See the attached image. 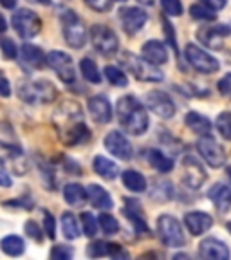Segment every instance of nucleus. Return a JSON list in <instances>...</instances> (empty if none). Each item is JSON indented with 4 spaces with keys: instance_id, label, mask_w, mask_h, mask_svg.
Returning a JSON list of instances; mask_svg holds the SVG:
<instances>
[{
    "instance_id": "obj_1",
    "label": "nucleus",
    "mask_w": 231,
    "mask_h": 260,
    "mask_svg": "<svg viewBox=\"0 0 231 260\" xmlns=\"http://www.w3.org/2000/svg\"><path fill=\"white\" fill-rule=\"evenodd\" d=\"M56 126L60 139L67 146H78L90 138L89 126L83 121V114L78 103L67 102L56 110Z\"/></svg>"
},
{
    "instance_id": "obj_2",
    "label": "nucleus",
    "mask_w": 231,
    "mask_h": 260,
    "mask_svg": "<svg viewBox=\"0 0 231 260\" xmlns=\"http://www.w3.org/2000/svg\"><path fill=\"white\" fill-rule=\"evenodd\" d=\"M116 116L119 125L132 136H143L150 125L145 105L134 96H123L119 100L116 105Z\"/></svg>"
},
{
    "instance_id": "obj_3",
    "label": "nucleus",
    "mask_w": 231,
    "mask_h": 260,
    "mask_svg": "<svg viewBox=\"0 0 231 260\" xmlns=\"http://www.w3.org/2000/svg\"><path fill=\"white\" fill-rule=\"evenodd\" d=\"M119 63L125 67L128 73H132V76L138 78L139 81H146V83H159L162 81L164 74L159 71V65H154L146 58H141L134 53L123 51L119 56Z\"/></svg>"
},
{
    "instance_id": "obj_4",
    "label": "nucleus",
    "mask_w": 231,
    "mask_h": 260,
    "mask_svg": "<svg viewBox=\"0 0 231 260\" xmlns=\"http://www.w3.org/2000/svg\"><path fill=\"white\" fill-rule=\"evenodd\" d=\"M18 98L25 103H51L56 100V87L49 80H24L18 83Z\"/></svg>"
},
{
    "instance_id": "obj_5",
    "label": "nucleus",
    "mask_w": 231,
    "mask_h": 260,
    "mask_svg": "<svg viewBox=\"0 0 231 260\" xmlns=\"http://www.w3.org/2000/svg\"><path fill=\"white\" fill-rule=\"evenodd\" d=\"M61 20V29H63V38L67 42V45H71L73 49H81L87 42V27L83 24L80 16L74 11H63L60 16Z\"/></svg>"
},
{
    "instance_id": "obj_6",
    "label": "nucleus",
    "mask_w": 231,
    "mask_h": 260,
    "mask_svg": "<svg viewBox=\"0 0 231 260\" xmlns=\"http://www.w3.org/2000/svg\"><path fill=\"white\" fill-rule=\"evenodd\" d=\"M157 235L161 242L168 248H183L184 246V232L183 226L175 217L161 215L157 220Z\"/></svg>"
},
{
    "instance_id": "obj_7",
    "label": "nucleus",
    "mask_w": 231,
    "mask_h": 260,
    "mask_svg": "<svg viewBox=\"0 0 231 260\" xmlns=\"http://www.w3.org/2000/svg\"><path fill=\"white\" fill-rule=\"evenodd\" d=\"M90 42L97 53L105 54V56H114L119 49L118 35L110 27L102 24H96L90 27Z\"/></svg>"
},
{
    "instance_id": "obj_8",
    "label": "nucleus",
    "mask_w": 231,
    "mask_h": 260,
    "mask_svg": "<svg viewBox=\"0 0 231 260\" xmlns=\"http://www.w3.org/2000/svg\"><path fill=\"white\" fill-rule=\"evenodd\" d=\"M0 167L15 175H25L27 172V159L20 146L9 145L0 141Z\"/></svg>"
},
{
    "instance_id": "obj_9",
    "label": "nucleus",
    "mask_w": 231,
    "mask_h": 260,
    "mask_svg": "<svg viewBox=\"0 0 231 260\" xmlns=\"http://www.w3.org/2000/svg\"><path fill=\"white\" fill-rule=\"evenodd\" d=\"M184 56H186V61L197 71V73L213 74V73H217L220 67L217 58H213L210 53H206V51L201 49L197 44H188L186 49H184Z\"/></svg>"
},
{
    "instance_id": "obj_10",
    "label": "nucleus",
    "mask_w": 231,
    "mask_h": 260,
    "mask_svg": "<svg viewBox=\"0 0 231 260\" xmlns=\"http://www.w3.org/2000/svg\"><path fill=\"white\" fill-rule=\"evenodd\" d=\"M11 24H13V29L18 32V37H20V38L37 37L38 32H40V29H42L40 16H38L35 11H31V9H27V8L18 9V11L13 15Z\"/></svg>"
},
{
    "instance_id": "obj_11",
    "label": "nucleus",
    "mask_w": 231,
    "mask_h": 260,
    "mask_svg": "<svg viewBox=\"0 0 231 260\" xmlns=\"http://www.w3.org/2000/svg\"><path fill=\"white\" fill-rule=\"evenodd\" d=\"M47 65L58 74L63 83H74L76 80V71H74L73 58L63 51H51L47 54Z\"/></svg>"
},
{
    "instance_id": "obj_12",
    "label": "nucleus",
    "mask_w": 231,
    "mask_h": 260,
    "mask_svg": "<svg viewBox=\"0 0 231 260\" xmlns=\"http://www.w3.org/2000/svg\"><path fill=\"white\" fill-rule=\"evenodd\" d=\"M145 105L162 119L174 118L175 114V105L172 102V98L162 90H150L145 94Z\"/></svg>"
},
{
    "instance_id": "obj_13",
    "label": "nucleus",
    "mask_w": 231,
    "mask_h": 260,
    "mask_svg": "<svg viewBox=\"0 0 231 260\" xmlns=\"http://www.w3.org/2000/svg\"><path fill=\"white\" fill-rule=\"evenodd\" d=\"M197 150H199L201 157L210 165L211 168H220L226 162V152L224 148L210 136H203L197 141Z\"/></svg>"
},
{
    "instance_id": "obj_14",
    "label": "nucleus",
    "mask_w": 231,
    "mask_h": 260,
    "mask_svg": "<svg viewBox=\"0 0 231 260\" xmlns=\"http://www.w3.org/2000/svg\"><path fill=\"white\" fill-rule=\"evenodd\" d=\"M146 20H148V15L145 13V9L141 8H123L119 9V22H121L123 29H125L128 35H136L145 27Z\"/></svg>"
},
{
    "instance_id": "obj_15",
    "label": "nucleus",
    "mask_w": 231,
    "mask_h": 260,
    "mask_svg": "<svg viewBox=\"0 0 231 260\" xmlns=\"http://www.w3.org/2000/svg\"><path fill=\"white\" fill-rule=\"evenodd\" d=\"M105 148L114 155V157L121 159V161H130V159H132V154H134L130 141L121 134V132H118V130H114V132L107 134Z\"/></svg>"
},
{
    "instance_id": "obj_16",
    "label": "nucleus",
    "mask_w": 231,
    "mask_h": 260,
    "mask_svg": "<svg viewBox=\"0 0 231 260\" xmlns=\"http://www.w3.org/2000/svg\"><path fill=\"white\" fill-rule=\"evenodd\" d=\"M231 35V27L226 24H219V25H210V27H203L201 31H197V38L203 45L210 49H220V42L222 38L229 37Z\"/></svg>"
},
{
    "instance_id": "obj_17",
    "label": "nucleus",
    "mask_w": 231,
    "mask_h": 260,
    "mask_svg": "<svg viewBox=\"0 0 231 260\" xmlns=\"http://www.w3.org/2000/svg\"><path fill=\"white\" fill-rule=\"evenodd\" d=\"M183 168H184V175H183V181L188 184L190 188L197 190L201 184L206 181V172H204L203 165H201L195 155L188 154L183 161Z\"/></svg>"
},
{
    "instance_id": "obj_18",
    "label": "nucleus",
    "mask_w": 231,
    "mask_h": 260,
    "mask_svg": "<svg viewBox=\"0 0 231 260\" xmlns=\"http://www.w3.org/2000/svg\"><path fill=\"white\" fill-rule=\"evenodd\" d=\"M87 109H89L90 118L96 123H100V125L112 121V105H110L107 96H102V94L92 96L89 100V103H87Z\"/></svg>"
},
{
    "instance_id": "obj_19",
    "label": "nucleus",
    "mask_w": 231,
    "mask_h": 260,
    "mask_svg": "<svg viewBox=\"0 0 231 260\" xmlns=\"http://www.w3.org/2000/svg\"><path fill=\"white\" fill-rule=\"evenodd\" d=\"M199 255L203 258H211V260H227L229 258V249L227 246L219 239L208 237V239L201 240L199 244Z\"/></svg>"
},
{
    "instance_id": "obj_20",
    "label": "nucleus",
    "mask_w": 231,
    "mask_h": 260,
    "mask_svg": "<svg viewBox=\"0 0 231 260\" xmlns=\"http://www.w3.org/2000/svg\"><path fill=\"white\" fill-rule=\"evenodd\" d=\"M87 255L92 258H100V256H110V258H128V253L119 246V244L112 242H103V240H94L87 248Z\"/></svg>"
},
{
    "instance_id": "obj_21",
    "label": "nucleus",
    "mask_w": 231,
    "mask_h": 260,
    "mask_svg": "<svg viewBox=\"0 0 231 260\" xmlns=\"http://www.w3.org/2000/svg\"><path fill=\"white\" fill-rule=\"evenodd\" d=\"M20 61L25 69H42L47 63V56L40 47L32 44H24L20 49Z\"/></svg>"
},
{
    "instance_id": "obj_22",
    "label": "nucleus",
    "mask_w": 231,
    "mask_h": 260,
    "mask_svg": "<svg viewBox=\"0 0 231 260\" xmlns=\"http://www.w3.org/2000/svg\"><path fill=\"white\" fill-rule=\"evenodd\" d=\"M211 224H213V219L204 211H190L184 215V226L188 228V232L193 237L206 233L211 228Z\"/></svg>"
},
{
    "instance_id": "obj_23",
    "label": "nucleus",
    "mask_w": 231,
    "mask_h": 260,
    "mask_svg": "<svg viewBox=\"0 0 231 260\" xmlns=\"http://www.w3.org/2000/svg\"><path fill=\"white\" fill-rule=\"evenodd\" d=\"M143 58L150 61L154 65H162L168 61V51L164 47V44L159 40H148L141 49Z\"/></svg>"
},
{
    "instance_id": "obj_24",
    "label": "nucleus",
    "mask_w": 231,
    "mask_h": 260,
    "mask_svg": "<svg viewBox=\"0 0 231 260\" xmlns=\"http://www.w3.org/2000/svg\"><path fill=\"white\" fill-rule=\"evenodd\" d=\"M208 197H210L211 203L215 204L217 210L222 211V213L231 208V188H227L226 184L222 183L213 184L210 188V191H208Z\"/></svg>"
},
{
    "instance_id": "obj_25",
    "label": "nucleus",
    "mask_w": 231,
    "mask_h": 260,
    "mask_svg": "<svg viewBox=\"0 0 231 260\" xmlns=\"http://www.w3.org/2000/svg\"><path fill=\"white\" fill-rule=\"evenodd\" d=\"M87 197H89L90 204L94 208H97V210H110L114 206L112 197L109 195V191L100 186V184H90L87 188Z\"/></svg>"
},
{
    "instance_id": "obj_26",
    "label": "nucleus",
    "mask_w": 231,
    "mask_h": 260,
    "mask_svg": "<svg viewBox=\"0 0 231 260\" xmlns=\"http://www.w3.org/2000/svg\"><path fill=\"white\" fill-rule=\"evenodd\" d=\"M125 203H126V210H125V213H126V219L128 220H132V224H134V228H136V232L139 233V235H148V226H146V222H145V219L141 217V206H139V203L138 201H130V199H125Z\"/></svg>"
},
{
    "instance_id": "obj_27",
    "label": "nucleus",
    "mask_w": 231,
    "mask_h": 260,
    "mask_svg": "<svg viewBox=\"0 0 231 260\" xmlns=\"http://www.w3.org/2000/svg\"><path fill=\"white\" fill-rule=\"evenodd\" d=\"M92 168L100 177L107 179V181H114L119 175V167L110 159L103 157V155H96L92 161Z\"/></svg>"
},
{
    "instance_id": "obj_28",
    "label": "nucleus",
    "mask_w": 231,
    "mask_h": 260,
    "mask_svg": "<svg viewBox=\"0 0 231 260\" xmlns=\"http://www.w3.org/2000/svg\"><path fill=\"white\" fill-rule=\"evenodd\" d=\"M146 161L150 162V167L155 168L157 172H162V174H168L170 170H174V159L168 157L164 152L157 150V148H150L146 150Z\"/></svg>"
},
{
    "instance_id": "obj_29",
    "label": "nucleus",
    "mask_w": 231,
    "mask_h": 260,
    "mask_svg": "<svg viewBox=\"0 0 231 260\" xmlns=\"http://www.w3.org/2000/svg\"><path fill=\"white\" fill-rule=\"evenodd\" d=\"M184 123H186V126L191 132H195V134H199V136H208L211 132L210 119H208L206 116H203V114L193 112V110L184 116Z\"/></svg>"
},
{
    "instance_id": "obj_30",
    "label": "nucleus",
    "mask_w": 231,
    "mask_h": 260,
    "mask_svg": "<svg viewBox=\"0 0 231 260\" xmlns=\"http://www.w3.org/2000/svg\"><path fill=\"white\" fill-rule=\"evenodd\" d=\"M63 199L71 204V206H81L87 201V190L78 183H69L63 188Z\"/></svg>"
},
{
    "instance_id": "obj_31",
    "label": "nucleus",
    "mask_w": 231,
    "mask_h": 260,
    "mask_svg": "<svg viewBox=\"0 0 231 260\" xmlns=\"http://www.w3.org/2000/svg\"><path fill=\"white\" fill-rule=\"evenodd\" d=\"M0 248L9 256H20L25 251V242L18 235H8L0 240Z\"/></svg>"
},
{
    "instance_id": "obj_32",
    "label": "nucleus",
    "mask_w": 231,
    "mask_h": 260,
    "mask_svg": "<svg viewBox=\"0 0 231 260\" xmlns=\"http://www.w3.org/2000/svg\"><path fill=\"white\" fill-rule=\"evenodd\" d=\"M121 179H123V184L130 191H134V193H141V191L146 190V179L138 170H125Z\"/></svg>"
},
{
    "instance_id": "obj_33",
    "label": "nucleus",
    "mask_w": 231,
    "mask_h": 260,
    "mask_svg": "<svg viewBox=\"0 0 231 260\" xmlns=\"http://www.w3.org/2000/svg\"><path fill=\"white\" fill-rule=\"evenodd\" d=\"M61 232H63L65 239L69 240H76L80 237V226H78L76 217L71 211H65L61 215Z\"/></svg>"
},
{
    "instance_id": "obj_34",
    "label": "nucleus",
    "mask_w": 231,
    "mask_h": 260,
    "mask_svg": "<svg viewBox=\"0 0 231 260\" xmlns=\"http://www.w3.org/2000/svg\"><path fill=\"white\" fill-rule=\"evenodd\" d=\"M80 69L87 81H90V83H102V73H100L96 61L92 58H83L80 61Z\"/></svg>"
},
{
    "instance_id": "obj_35",
    "label": "nucleus",
    "mask_w": 231,
    "mask_h": 260,
    "mask_svg": "<svg viewBox=\"0 0 231 260\" xmlns=\"http://www.w3.org/2000/svg\"><path fill=\"white\" fill-rule=\"evenodd\" d=\"M105 76H107V80L116 87H126L128 85V78H126V74L123 73L119 67H116V65H107Z\"/></svg>"
},
{
    "instance_id": "obj_36",
    "label": "nucleus",
    "mask_w": 231,
    "mask_h": 260,
    "mask_svg": "<svg viewBox=\"0 0 231 260\" xmlns=\"http://www.w3.org/2000/svg\"><path fill=\"white\" fill-rule=\"evenodd\" d=\"M190 15H191V18H195V20H203V22H211V20H215L217 18L215 9L208 8V6H204L203 2H201V4L191 6Z\"/></svg>"
},
{
    "instance_id": "obj_37",
    "label": "nucleus",
    "mask_w": 231,
    "mask_h": 260,
    "mask_svg": "<svg viewBox=\"0 0 231 260\" xmlns=\"http://www.w3.org/2000/svg\"><path fill=\"white\" fill-rule=\"evenodd\" d=\"M97 226L102 228V232L105 235H116L119 232V224L116 220V217H112L110 213H102L97 217Z\"/></svg>"
},
{
    "instance_id": "obj_38",
    "label": "nucleus",
    "mask_w": 231,
    "mask_h": 260,
    "mask_svg": "<svg viewBox=\"0 0 231 260\" xmlns=\"http://www.w3.org/2000/svg\"><path fill=\"white\" fill-rule=\"evenodd\" d=\"M217 130L224 139L231 141V112H222L215 121Z\"/></svg>"
},
{
    "instance_id": "obj_39",
    "label": "nucleus",
    "mask_w": 231,
    "mask_h": 260,
    "mask_svg": "<svg viewBox=\"0 0 231 260\" xmlns=\"http://www.w3.org/2000/svg\"><path fill=\"white\" fill-rule=\"evenodd\" d=\"M81 228H83V233H85L89 239L96 237V233H97V220L94 219L92 213H89V211H83V213H81Z\"/></svg>"
},
{
    "instance_id": "obj_40",
    "label": "nucleus",
    "mask_w": 231,
    "mask_h": 260,
    "mask_svg": "<svg viewBox=\"0 0 231 260\" xmlns=\"http://www.w3.org/2000/svg\"><path fill=\"white\" fill-rule=\"evenodd\" d=\"M161 8L168 16L183 15V4H181V0H161Z\"/></svg>"
},
{
    "instance_id": "obj_41",
    "label": "nucleus",
    "mask_w": 231,
    "mask_h": 260,
    "mask_svg": "<svg viewBox=\"0 0 231 260\" xmlns=\"http://www.w3.org/2000/svg\"><path fill=\"white\" fill-rule=\"evenodd\" d=\"M0 49H2V54L6 56V60H15L18 56V49H16L15 42L11 38H0Z\"/></svg>"
},
{
    "instance_id": "obj_42",
    "label": "nucleus",
    "mask_w": 231,
    "mask_h": 260,
    "mask_svg": "<svg viewBox=\"0 0 231 260\" xmlns=\"http://www.w3.org/2000/svg\"><path fill=\"white\" fill-rule=\"evenodd\" d=\"M73 255H74V251H73V248H69V246H54L53 249H51V258H54V260H69V258H73Z\"/></svg>"
},
{
    "instance_id": "obj_43",
    "label": "nucleus",
    "mask_w": 231,
    "mask_h": 260,
    "mask_svg": "<svg viewBox=\"0 0 231 260\" xmlns=\"http://www.w3.org/2000/svg\"><path fill=\"white\" fill-rule=\"evenodd\" d=\"M44 232L45 235L49 237V239L53 240L54 237H56V220H54V217L49 213V211H44Z\"/></svg>"
},
{
    "instance_id": "obj_44",
    "label": "nucleus",
    "mask_w": 231,
    "mask_h": 260,
    "mask_svg": "<svg viewBox=\"0 0 231 260\" xmlns=\"http://www.w3.org/2000/svg\"><path fill=\"white\" fill-rule=\"evenodd\" d=\"M25 233H27V237H31L35 242H42V240H44V233H42L40 226H38L35 220H27V222H25Z\"/></svg>"
},
{
    "instance_id": "obj_45",
    "label": "nucleus",
    "mask_w": 231,
    "mask_h": 260,
    "mask_svg": "<svg viewBox=\"0 0 231 260\" xmlns=\"http://www.w3.org/2000/svg\"><path fill=\"white\" fill-rule=\"evenodd\" d=\"M162 27H164V35H167V40L168 45L174 49L175 53H177V38H175V31H174V25L168 22V18H162Z\"/></svg>"
},
{
    "instance_id": "obj_46",
    "label": "nucleus",
    "mask_w": 231,
    "mask_h": 260,
    "mask_svg": "<svg viewBox=\"0 0 231 260\" xmlns=\"http://www.w3.org/2000/svg\"><path fill=\"white\" fill-rule=\"evenodd\" d=\"M217 89H219V92L222 94L224 98L231 100V73H227L226 76L220 78L219 83H217Z\"/></svg>"
},
{
    "instance_id": "obj_47",
    "label": "nucleus",
    "mask_w": 231,
    "mask_h": 260,
    "mask_svg": "<svg viewBox=\"0 0 231 260\" xmlns=\"http://www.w3.org/2000/svg\"><path fill=\"white\" fill-rule=\"evenodd\" d=\"M83 2L94 11H109L110 9V0H83Z\"/></svg>"
},
{
    "instance_id": "obj_48",
    "label": "nucleus",
    "mask_w": 231,
    "mask_h": 260,
    "mask_svg": "<svg viewBox=\"0 0 231 260\" xmlns=\"http://www.w3.org/2000/svg\"><path fill=\"white\" fill-rule=\"evenodd\" d=\"M0 96L2 98L11 96V85H9V80L4 74H0Z\"/></svg>"
},
{
    "instance_id": "obj_49",
    "label": "nucleus",
    "mask_w": 231,
    "mask_h": 260,
    "mask_svg": "<svg viewBox=\"0 0 231 260\" xmlns=\"http://www.w3.org/2000/svg\"><path fill=\"white\" fill-rule=\"evenodd\" d=\"M204 6H208V8L215 9V11H219V9H222L224 6H226V0H201Z\"/></svg>"
},
{
    "instance_id": "obj_50",
    "label": "nucleus",
    "mask_w": 231,
    "mask_h": 260,
    "mask_svg": "<svg viewBox=\"0 0 231 260\" xmlns=\"http://www.w3.org/2000/svg\"><path fill=\"white\" fill-rule=\"evenodd\" d=\"M13 184L11 177H9L8 170H0V186L2 188H9Z\"/></svg>"
},
{
    "instance_id": "obj_51",
    "label": "nucleus",
    "mask_w": 231,
    "mask_h": 260,
    "mask_svg": "<svg viewBox=\"0 0 231 260\" xmlns=\"http://www.w3.org/2000/svg\"><path fill=\"white\" fill-rule=\"evenodd\" d=\"M16 2H18V0H0V6L6 9H13L16 6Z\"/></svg>"
},
{
    "instance_id": "obj_52",
    "label": "nucleus",
    "mask_w": 231,
    "mask_h": 260,
    "mask_svg": "<svg viewBox=\"0 0 231 260\" xmlns=\"http://www.w3.org/2000/svg\"><path fill=\"white\" fill-rule=\"evenodd\" d=\"M4 31H8V22H6L4 15L0 13V32H4Z\"/></svg>"
},
{
    "instance_id": "obj_53",
    "label": "nucleus",
    "mask_w": 231,
    "mask_h": 260,
    "mask_svg": "<svg viewBox=\"0 0 231 260\" xmlns=\"http://www.w3.org/2000/svg\"><path fill=\"white\" fill-rule=\"evenodd\" d=\"M138 2H141V4H145V6H154L155 4V0H138Z\"/></svg>"
},
{
    "instance_id": "obj_54",
    "label": "nucleus",
    "mask_w": 231,
    "mask_h": 260,
    "mask_svg": "<svg viewBox=\"0 0 231 260\" xmlns=\"http://www.w3.org/2000/svg\"><path fill=\"white\" fill-rule=\"evenodd\" d=\"M38 2H40V4H44V6H49L51 2H53V0H38Z\"/></svg>"
},
{
    "instance_id": "obj_55",
    "label": "nucleus",
    "mask_w": 231,
    "mask_h": 260,
    "mask_svg": "<svg viewBox=\"0 0 231 260\" xmlns=\"http://www.w3.org/2000/svg\"><path fill=\"white\" fill-rule=\"evenodd\" d=\"M226 174H227V177H229V181H231V167H227V170H226Z\"/></svg>"
},
{
    "instance_id": "obj_56",
    "label": "nucleus",
    "mask_w": 231,
    "mask_h": 260,
    "mask_svg": "<svg viewBox=\"0 0 231 260\" xmlns=\"http://www.w3.org/2000/svg\"><path fill=\"white\" fill-rule=\"evenodd\" d=\"M227 230H229V232H231V222H227Z\"/></svg>"
},
{
    "instance_id": "obj_57",
    "label": "nucleus",
    "mask_w": 231,
    "mask_h": 260,
    "mask_svg": "<svg viewBox=\"0 0 231 260\" xmlns=\"http://www.w3.org/2000/svg\"><path fill=\"white\" fill-rule=\"evenodd\" d=\"M116 2H123V0H116Z\"/></svg>"
}]
</instances>
